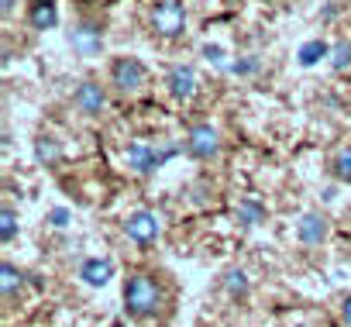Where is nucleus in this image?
<instances>
[{"instance_id":"nucleus-1","label":"nucleus","mask_w":351,"mask_h":327,"mask_svg":"<svg viewBox=\"0 0 351 327\" xmlns=\"http://www.w3.org/2000/svg\"><path fill=\"white\" fill-rule=\"evenodd\" d=\"M162 306H165V293H162V282L155 279V272H128V279H124V310H128V317L152 320Z\"/></svg>"},{"instance_id":"nucleus-2","label":"nucleus","mask_w":351,"mask_h":327,"mask_svg":"<svg viewBox=\"0 0 351 327\" xmlns=\"http://www.w3.org/2000/svg\"><path fill=\"white\" fill-rule=\"evenodd\" d=\"M145 18H148V32L155 38H165V42L180 38L186 32V21H190L183 0H152Z\"/></svg>"},{"instance_id":"nucleus-3","label":"nucleus","mask_w":351,"mask_h":327,"mask_svg":"<svg viewBox=\"0 0 351 327\" xmlns=\"http://www.w3.org/2000/svg\"><path fill=\"white\" fill-rule=\"evenodd\" d=\"M176 152H180V148L165 145V141H158V145H152V141H131V145L124 148V162H128V169H131L134 176H152L155 169L165 166Z\"/></svg>"},{"instance_id":"nucleus-4","label":"nucleus","mask_w":351,"mask_h":327,"mask_svg":"<svg viewBox=\"0 0 351 327\" xmlns=\"http://www.w3.org/2000/svg\"><path fill=\"white\" fill-rule=\"evenodd\" d=\"M145 83H148V69H145L141 59H134V56H114L110 59V86L117 93L134 97V93L145 90Z\"/></svg>"},{"instance_id":"nucleus-5","label":"nucleus","mask_w":351,"mask_h":327,"mask_svg":"<svg viewBox=\"0 0 351 327\" xmlns=\"http://www.w3.org/2000/svg\"><path fill=\"white\" fill-rule=\"evenodd\" d=\"M124 238L134 241V245H141V248L155 245V241L162 238V221H158V214L148 210V207L131 210V214L124 217Z\"/></svg>"},{"instance_id":"nucleus-6","label":"nucleus","mask_w":351,"mask_h":327,"mask_svg":"<svg viewBox=\"0 0 351 327\" xmlns=\"http://www.w3.org/2000/svg\"><path fill=\"white\" fill-rule=\"evenodd\" d=\"M186 155L197 158V162H214L221 155V134L214 124H193L186 131V141H183Z\"/></svg>"},{"instance_id":"nucleus-7","label":"nucleus","mask_w":351,"mask_h":327,"mask_svg":"<svg viewBox=\"0 0 351 327\" xmlns=\"http://www.w3.org/2000/svg\"><path fill=\"white\" fill-rule=\"evenodd\" d=\"M197 69L190 66V62H176V66H169V73H165V90H169V97L172 100H193L197 97Z\"/></svg>"},{"instance_id":"nucleus-8","label":"nucleus","mask_w":351,"mask_h":327,"mask_svg":"<svg viewBox=\"0 0 351 327\" xmlns=\"http://www.w3.org/2000/svg\"><path fill=\"white\" fill-rule=\"evenodd\" d=\"M69 45H73V52H80L83 59L100 56V52H104V32H100V25H93V21H80V25H73V32H69Z\"/></svg>"},{"instance_id":"nucleus-9","label":"nucleus","mask_w":351,"mask_h":327,"mask_svg":"<svg viewBox=\"0 0 351 327\" xmlns=\"http://www.w3.org/2000/svg\"><path fill=\"white\" fill-rule=\"evenodd\" d=\"M73 107H76L80 114H86V117H97V114L107 107V90H104L100 83H93V80H83V83L73 90Z\"/></svg>"},{"instance_id":"nucleus-10","label":"nucleus","mask_w":351,"mask_h":327,"mask_svg":"<svg viewBox=\"0 0 351 327\" xmlns=\"http://www.w3.org/2000/svg\"><path fill=\"white\" fill-rule=\"evenodd\" d=\"M296 238L303 241V245H320L324 238H327V217L320 214V210H306L303 217H300V224H296Z\"/></svg>"},{"instance_id":"nucleus-11","label":"nucleus","mask_w":351,"mask_h":327,"mask_svg":"<svg viewBox=\"0 0 351 327\" xmlns=\"http://www.w3.org/2000/svg\"><path fill=\"white\" fill-rule=\"evenodd\" d=\"M28 25L35 32H49L59 25V4L56 0H32L28 4Z\"/></svg>"},{"instance_id":"nucleus-12","label":"nucleus","mask_w":351,"mask_h":327,"mask_svg":"<svg viewBox=\"0 0 351 327\" xmlns=\"http://www.w3.org/2000/svg\"><path fill=\"white\" fill-rule=\"evenodd\" d=\"M110 276H114V262H110V258H86V262L80 265V279H83L86 286H107Z\"/></svg>"},{"instance_id":"nucleus-13","label":"nucleus","mask_w":351,"mask_h":327,"mask_svg":"<svg viewBox=\"0 0 351 327\" xmlns=\"http://www.w3.org/2000/svg\"><path fill=\"white\" fill-rule=\"evenodd\" d=\"M21 286H25V272L18 265H11V262L0 265V293H4V303H14Z\"/></svg>"},{"instance_id":"nucleus-14","label":"nucleus","mask_w":351,"mask_h":327,"mask_svg":"<svg viewBox=\"0 0 351 327\" xmlns=\"http://www.w3.org/2000/svg\"><path fill=\"white\" fill-rule=\"evenodd\" d=\"M327 173L337 183H351V145H341L327 155Z\"/></svg>"},{"instance_id":"nucleus-15","label":"nucleus","mask_w":351,"mask_h":327,"mask_svg":"<svg viewBox=\"0 0 351 327\" xmlns=\"http://www.w3.org/2000/svg\"><path fill=\"white\" fill-rule=\"evenodd\" d=\"M35 158L42 162L45 169H52V166H59V162H62V145L52 134H38L35 138Z\"/></svg>"},{"instance_id":"nucleus-16","label":"nucleus","mask_w":351,"mask_h":327,"mask_svg":"<svg viewBox=\"0 0 351 327\" xmlns=\"http://www.w3.org/2000/svg\"><path fill=\"white\" fill-rule=\"evenodd\" d=\"M224 289H228L231 300H245V296L252 293V282H248V276H245L241 269H228V272H224Z\"/></svg>"},{"instance_id":"nucleus-17","label":"nucleus","mask_w":351,"mask_h":327,"mask_svg":"<svg viewBox=\"0 0 351 327\" xmlns=\"http://www.w3.org/2000/svg\"><path fill=\"white\" fill-rule=\"evenodd\" d=\"M262 217H265V207H262L258 200H245V204L238 207V221H241L245 228H255Z\"/></svg>"},{"instance_id":"nucleus-18","label":"nucleus","mask_w":351,"mask_h":327,"mask_svg":"<svg viewBox=\"0 0 351 327\" xmlns=\"http://www.w3.org/2000/svg\"><path fill=\"white\" fill-rule=\"evenodd\" d=\"M14 234H18V214L14 207H4L0 210V238H4V245H11Z\"/></svg>"},{"instance_id":"nucleus-19","label":"nucleus","mask_w":351,"mask_h":327,"mask_svg":"<svg viewBox=\"0 0 351 327\" xmlns=\"http://www.w3.org/2000/svg\"><path fill=\"white\" fill-rule=\"evenodd\" d=\"M330 66H334V69H348V66H351V45H348V42H337V45L330 49Z\"/></svg>"},{"instance_id":"nucleus-20","label":"nucleus","mask_w":351,"mask_h":327,"mask_svg":"<svg viewBox=\"0 0 351 327\" xmlns=\"http://www.w3.org/2000/svg\"><path fill=\"white\" fill-rule=\"evenodd\" d=\"M317 56H330L324 42H310V45H303V49H300V62H303V66L317 62Z\"/></svg>"},{"instance_id":"nucleus-21","label":"nucleus","mask_w":351,"mask_h":327,"mask_svg":"<svg viewBox=\"0 0 351 327\" xmlns=\"http://www.w3.org/2000/svg\"><path fill=\"white\" fill-rule=\"evenodd\" d=\"M49 221H52L56 228H66V224H69V210H62V207H56V210L49 214Z\"/></svg>"},{"instance_id":"nucleus-22","label":"nucleus","mask_w":351,"mask_h":327,"mask_svg":"<svg viewBox=\"0 0 351 327\" xmlns=\"http://www.w3.org/2000/svg\"><path fill=\"white\" fill-rule=\"evenodd\" d=\"M341 320H344V324L351 327V293H348V296L341 300Z\"/></svg>"},{"instance_id":"nucleus-23","label":"nucleus","mask_w":351,"mask_h":327,"mask_svg":"<svg viewBox=\"0 0 351 327\" xmlns=\"http://www.w3.org/2000/svg\"><path fill=\"white\" fill-rule=\"evenodd\" d=\"M14 8H18V0H0V14H4V18H11Z\"/></svg>"},{"instance_id":"nucleus-24","label":"nucleus","mask_w":351,"mask_h":327,"mask_svg":"<svg viewBox=\"0 0 351 327\" xmlns=\"http://www.w3.org/2000/svg\"><path fill=\"white\" fill-rule=\"evenodd\" d=\"M231 69H234V73H255V62H252V59H245V62H234Z\"/></svg>"},{"instance_id":"nucleus-25","label":"nucleus","mask_w":351,"mask_h":327,"mask_svg":"<svg viewBox=\"0 0 351 327\" xmlns=\"http://www.w3.org/2000/svg\"><path fill=\"white\" fill-rule=\"evenodd\" d=\"M110 327H124V324H121V320H114V324H110Z\"/></svg>"}]
</instances>
